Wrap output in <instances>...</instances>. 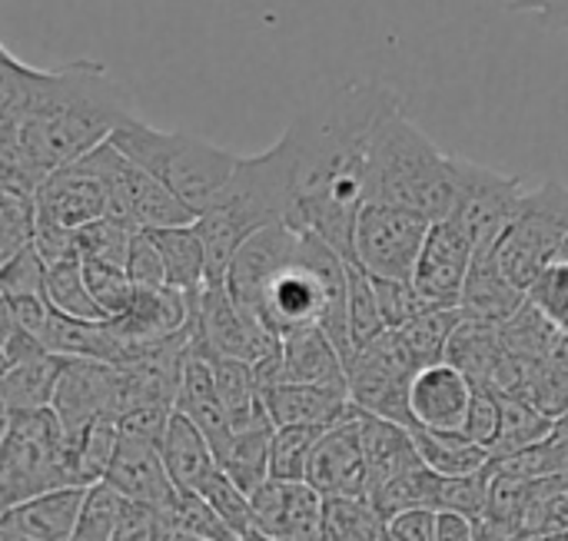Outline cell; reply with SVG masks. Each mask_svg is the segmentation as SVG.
I'll list each match as a JSON object with an SVG mask.
<instances>
[{"label": "cell", "mask_w": 568, "mask_h": 541, "mask_svg": "<svg viewBox=\"0 0 568 541\" xmlns=\"http://www.w3.org/2000/svg\"><path fill=\"white\" fill-rule=\"evenodd\" d=\"M120 509H123V496L113 486H106V482L90 486V496H87V506H83L73 541H113Z\"/></svg>", "instance_id": "7bdbcfd3"}, {"label": "cell", "mask_w": 568, "mask_h": 541, "mask_svg": "<svg viewBox=\"0 0 568 541\" xmlns=\"http://www.w3.org/2000/svg\"><path fill=\"white\" fill-rule=\"evenodd\" d=\"M439 512L433 509H406L386 519V541H436Z\"/></svg>", "instance_id": "816d5d0a"}, {"label": "cell", "mask_w": 568, "mask_h": 541, "mask_svg": "<svg viewBox=\"0 0 568 541\" xmlns=\"http://www.w3.org/2000/svg\"><path fill=\"white\" fill-rule=\"evenodd\" d=\"M210 363H213L216 392L223 399V409H226L233 429L246 432L256 426H273L266 399H263V386L253 372V363H243V359H210Z\"/></svg>", "instance_id": "83f0119b"}, {"label": "cell", "mask_w": 568, "mask_h": 541, "mask_svg": "<svg viewBox=\"0 0 568 541\" xmlns=\"http://www.w3.org/2000/svg\"><path fill=\"white\" fill-rule=\"evenodd\" d=\"M463 319H466V313L459 306H439V309L416 316L403 329H396V336H399L403 349L409 353V359L419 369H426V366L446 363L449 343H453L456 329L463 326Z\"/></svg>", "instance_id": "d6a6232c"}, {"label": "cell", "mask_w": 568, "mask_h": 541, "mask_svg": "<svg viewBox=\"0 0 568 541\" xmlns=\"http://www.w3.org/2000/svg\"><path fill=\"white\" fill-rule=\"evenodd\" d=\"M80 170L93 173L106 190V220L130 229H166L196 223V213L170 193L156 176L123 156L110 140L77 160Z\"/></svg>", "instance_id": "ba28073f"}, {"label": "cell", "mask_w": 568, "mask_h": 541, "mask_svg": "<svg viewBox=\"0 0 568 541\" xmlns=\"http://www.w3.org/2000/svg\"><path fill=\"white\" fill-rule=\"evenodd\" d=\"M280 336L266 333L253 323L236 299L230 296L226 283H206L196 299V333L193 353L206 359H243L260 363L273 349H280Z\"/></svg>", "instance_id": "7c38bea8"}, {"label": "cell", "mask_w": 568, "mask_h": 541, "mask_svg": "<svg viewBox=\"0 0 568 541\" xmlns=\"http://www.w3.org/2000/svg\"><path fill=\"white\" fill-rule=\"evenodd\" d=\"M136 229L120 226L113 220H97L83 229H77V256L80 259H106L126 269V256H130V243H133Z\"/></svg>", "instance_id": "b9f144b4"}, {"label": "cell", "mask_w": 568, "mask_h": 541, "mask_svg": "<svg viewBox=\"0 0 568 541\" xmlns=\"http://www.w3.org/2000/svg\"><path fill=\"white\" fill-rule=\"evenodd\" d=\"M226 289L236 306L273 336L323 326L349 363V263L310 229L290 223L260 229L233 256Z\"/></svg>", "instance_id": "3957f363"}, {"label": "cell", "mask_w": 568, "mask_h": 541, "mask_svg": "<svg viewBox=\"0 0 568 541\" xmlns=\"http://www.w3.org/2000/svg\"><path fill=\"white\" fill-rule=\"evenodd\" d=\"M273 426H320L329 429L353 412L349 386H306L280 382L263 389Z\"/></svg>", "instance_id": "7402d4cb"}, {"label": "cell", "mask_w": 568, "mask_h": 541, "mask_svg": "<svg viewBox=\"0 0 568 541\" xmlns=\"http://www.w3.org/2000/svg\"><path fill=\"white\" fill-rule=\"evenodd\" d=\"M376 296H379V309L386 316L389 329H403L406 323H413L416 316L436 309L423 299V293L416 289L413 279H373Z\"/></svg>", "instance_id": "bcb514c9"}, {"label": "cell", "mask_w": 568, "mask_h": 541, "mask_svg": "<svg viewBox=\"0 0 568 541\" xmlns=\"http://www.w3.org/2000/svg\"><path fill=\"white\" fill-rule=\"evenodd\" d=\"M436 541H479V522L463 512H439Z\"/></svg>", "instance_id": "11a10c76"}, {"label": "cell", "mask_w": 568, "mask_h": 541, "mask_svg": "<svg viewBox=\"0 0 568 541\" xmlns=\"http://www.w3.org/2000/svg\"><path fill=\"white\" fill-rule=\"evenodd\" d=\"M280 223L296 226V153L286 133L270 150L240 156L226 186L196 216L210 266L206 283H226L243 243Z\"/></svg>", "instance_id": "277c9868"}, {"label": "cell", "mask_w": 568, "mask_h": 541, "mask_svg": "<svg viewBox=\"0 0 568 541\" xmlns=\"http://www.w3.org/2000/svg\"><path fill=\"white\" fill-rule=\"evenodd\" d=\"M496 249H476V259H473V269L466 276V289H463L459 309L466 313V319L503 326V323H509L526 306L529 293L519 289L506 276V269L499 266V253Z\"/></svg>", "instance_id": "603a6c76"}, {"label": "cell", "mask_w": 568, "mask_h": 541, "mask_svg": "<svg viewBox=\"0 0 568 541\" xmlns=\"http://www.w3.org/2000/svg\"><path fill=\"white\" fill-rule=\"evenodd\" d=\"M163 522H166V532H183V535H193V539L240 541L236 532L206 502V496L203 492H190V489H176V499L163 512Z\"/></svg>", "instance_id": "8d00e7d4"}, {"label": "cell", "mask_w": 568, "mask_h": 541, "mask_svg": "<svg viewBox=\"0 0 568 541\" xmlns=\"http://www.w3.org/2000/svg\"><path fill=\"white\" fill-rule=\"evenodd\" d=\"M429 229L433 223L423 213L389 203H366L356 223L353 266L373 279H413Z\"/></svg>", "instance_id": "30bf717a"}, {"label": "cell", "mask_w": 568, "mask_h": 541, "mask_svg": "<svg viewBox=\"0 0 568 541\" xmlns=\"http://www.w3.org/2000/svg\"><path fill=\"white\" fill-rule=\"evenodd\" d=\"M568 243V186L559 180H546L536 190H526L519 213L506 236L499 239V266L519 289H532V283L562 259Z\"/></svg>", "instance_id": "9c48e42d"}, {"label": "cell", "mask_w": 568, "mask_h": 541, "mask_svg": "<svg viewBox=\"0 0 568 541\" xmlns=\"http://www.w3.org/2000/svg\"><path fill=\"white\" fill-rule=\"evenodd\" d=\"M160 452H163L166 472H170L176 489L203 492L210 486V479L223 469L210 439L183 412H173L166 436L160 442Z\"/></svg>", "instance_id": "4316f807"}, {"label": "cell", "mask_w": 568, "mask_h": 541, "mask_svg": "<svg viewBox=\"0 0 568 541\" xmlns=\"http://www.w3.org/2000/svg\"><path fill=\"white\" fill-rule=\"evenodd\" d=\"M499 399H503V432H499V442L493 449V462L509 459L516 452H526V449L556 436V419L539 412L529 399L503 396V392H499Z\"/></svg>", "instance_id": "e575fe53"}, {"label": "cell", "mask_w": 568, "mask_h": 541, "mask_svg": "<svg viewBox=\"0 0 568 541\" xmlns=\"http://www.w3.org/2000/svg\"><path fill=\"white\" fill-rule=\"evenodd\" d=\"M506 356H509V349H506V339H503V326L463 319V326L456 329V336L449 343L446 363L463 369L473 382L493 386V379H496Z\"/></svg>", "instance_id": "4dcf8cb0"}, {"label": "cell", "mask_w": 568, "mask_h": 541, "mask_svg": "<svg viewBox=\"0 0 568 541\" xmlns=\"http://www.w3.org/2000/svg\"><path fill=\"white\" fill-rule=\"evenodd\" d=\"M103 482L113 486L123 499L153 506L160 512H166L173 506V499H176V486H173V479L166 472L160 442L143 439L136 432L120 436V446H116V452H113V459L106 466Z\"/></svg>", "instance_id": "ac0fdd59"}, {"label": "cell", "mask_w": 568, "mask_h": 541, "mask_svg": "<svg viewBox=\"0 0 568 541\" xmlns=\"http://www.w3.org/2000/svg\"><path fill=\"white\" fill-rule=\"evenodd\" d=\"M416 449L423 456V462L449 479H463V476H476L486 472L493 466V452L469 442L463 432H429V429H413Z\"/></svg>", "instance_id": "1f68e13d"}, {"label": "cell", "mask_w": 568, "mask_h": 541, "mask_svg": "<svg viewBox=\"0 0 568 541\" xmlns=\"http://www.w3.org/2000/svg\"><path fill=\"white\" fill-rule=\"evenodd\" d=\"M562 256H566V259H568V243H566V253H562Z\"/></svg>", "instance_id": "94428289"}, {"label": "cell", "mask_w": 568, "mask_h": 541, "mask_svg": "<svg viewBox=\"0 0 568 541\" xmlns=\"http://www.w3.org/2000/svg\"><path fill=\"white\" fill-rule=\"evenodd\" d=\"M306 482L323 499H369V472H366V446H363V419L359 409L329 426L313 452Z\"/></svg>", "instance_id": "5bb4252c"}, {"label": "cell", "mask_w": 568, "mask_h": 541, "mask_svg": "<svg viewBox=\"0 0 568 541\" xmlns=\"http://www.w3.org/2000/svg\"><path fill=\"white\" fill-rule=\"evenodd\" d=\"M552 532H568V492L556 496L549 506H542L536 522H529L526 529V535H552Z\"/></svg>", "instance_id": "db71d44e"}, {"label": "cell", "mask_w": 568, "mask_h": 541, "mask_svg": "<svg viewBox=\"0 0 568 541\" xmlns=\"http://www.w3.org/2000/svg\"><path fill=\"white\" fill-rule=\"evenodd\" d=\"M383 333H389V326L379 309L373 276L349 263V336H353L356 353L366 349L369 343H376Z\"/></svg>", "instance_id": "f35d334b"}, {"label": "cell", "mask_w": 568, "mask_h": 541, "mask_svg": "<svg viewBox=\"0 0 568 541\" xmlns=\"http://www.w3.org/2000/svg\"><path fill=\"white\" fill-rule=\"evenodd\" d=\"M0 541H33V539L20 535V532H13V529H0Z\"/></svg>", "instance_id": "6f0895ef"}, {"label": "cell", "mask_w": 568, "mask_h": 541, "mask_svg": "<svg viewBox=\"0 0 568 541\" xmlns=\"http://www.w3.org/2000/svg\"><path fill=\"white\" fill-rule=\"evenodd\" d=\"M63 486H83V482L77 476L60 416L53 409L3 412V449H0L3 509Z\"/></svg>", "instance_id": "52a82bcc"}, {"label": "cell", "mask_w": 568, "mask_h": 541, "mask_svg": "<svg viewBox=\"0 0 568 541\" xmlns=\"http://www.w3.org/2000/svg\"><path fill=\"white\" fill-rule=\"evenodd\" d=\"M473 259H476V239L456 220L433 223L423 256L416 263L413 283L429 306H436V309L459 306Z\"/></svg>", "instance_id": "9a60e30c"}, {"label": "cell", "mask_w": 568, "mask_h": 541, "mask_svg": "<svg viewBox=\"0 0 568 541\" xmlns=\"http://www.w3.org/2000/svg\"><path fill=\"white\" fill-rule=\"evenodd\" d=\"M110 143L150 176H156L170 193H176L196 216L216 200L240 163L236 153L203 136L186 130H156L140 116L126 120L110 136Z\"/></svg>", "instance_id": "8992f818"}, {"label": "cell", "mask_w": 568, "mask_h": 541, "mask_svg": "<svg viewBox=\"0 0 568 541\" xmlns=\"http://www.w3.org/2000/svg\"><path fill=\"white\" fill-rule=\"evenodd\" d=\"M0 60V190L33 196L136 116L130 90L97 60L30 67L7 47Z\"/></svg>", "instance_id": "6da1fadb"}, {"label": "cell", "mask_w": 568, "mask_h": 541, "mask_svg": "<svg viewBox=\"0 0 568 541\" xmlns=\"http://www.w3.org/2000/svg\"><path fill=\"white\" fill-rule=\"evenodd\" d=\"M163 541H203V539H193V535H183V532H170Z\"/></svg>", "instance_id": "91938a15"}, {"label": "cell", "mask_w": 568, "mask_h": 541, "mask_svg": "<svg viewBox=\"0 0 568 541\" xmlns=\"http://www.w3.org/2000/svg\"><path fill=\"white\" fill-rule=\"evenodd\" d=\"M499 432H503V399L493 386L476 382V396H473V409H469L463 436L493 452L499 442Z\"/></svg>", "instance_id": "c3c4849f"}, {"label": "cell", "mask_w": 568, "mask_h": 541, "mask_svg": "<svg viewBox=\"0 0 568 541\" xmlns=\"http://www.w3.org/2000/svg\"><path fill=\"white\" fill-rule=\"evenodd\" d=\"M126 276L133 279L136 289H163V286H170L160 246L150 236V229H136V236L130 243V256H126Z\"/></svg>", "instance_id": "681fc988"}, {"label": "cell", "mask_w": 568, "mask_h": 541, "mask_svg": "<svg viewBox=\"0 0 568 541\" xmlns=\"http://www.w3.org/2000/svg\"><path fill=\"white\" fill-rule=\"evenodd\" d=\"M90 486H63L3 509L0 529H13L33 541H73Z\"/></svg>", "instance_id": "ffe728a7"}, {"label": "cell", "mask_w": 568, "mask_h": 541, "mask_svg": "<svg viewBox=\"0 0 568 541\" xmlns=\"http://www.w3.org/2000/svg\"><path fill=\"white\" fill-rule=\"evenodd\" d=\"M50 409L60 416L67 442L73 446L100 416L123 412V372L97 359H67Z\"/></svg>", "instance_id": "4fadbf2b"}, {"label": "cell", "mask_w": 568, "mask_h": 541, "mask_svg": "<svg viewBox=\"0 0 568 541\" xmlns=\"http://www.w3.org/2000/svg\"><path fill=\"white\" fill-rule=\"evenodd\" d=\"M33 200H37V226L77 233L97 220H106L103 183L93 173L80 170L77 163L50 173L33 193Z\"/></svg>", "instance_id": "e0dca14e"}, {"label": "cell", "mask_w": 568, "mask_h": 541, "mask_svg": "<svg viewBox=\"0 0 568 541\" xmlns=\"http://www.w3.org/2000/svg\"><path fill=\"white\" fill-rule=\"evenodd\" d=\"M556 439H568V416L556 422Z\"/></svg>", "instance_id": "680465c9"}, {"label": "cell", "mask_w": 568, "mask_h": 541, "mask_svg": "<svg viewBox=\"0 0 568 541\" xmlns=\"http://www.w3.org/2000/svg\"><path fill=\"white\" fill-rule=\"evenodd\" d=\"M469 173L473 160L439 150L406 110H396L383 120L369 150L366 203L403 206L429 223H443L456 216Z\"/></svg>", "instance_id": "5b68a950"}, {"label": "cell", "mask_w": 568, "mask_h": 541, "mask_svg": "<svg viewBox=\"0 0 568 541\" xmlns=\"http://www.w3.org/2000/svg\"><path fill=\"white\" fill-rule=\"evenodd\" d=\"M150 236L160 246V256H163V266H166V283L173 289L190 293V296L203 293V286L210 279V266H206V246H203V236H200L196 223L150 229Z\"/></svg>", "instance_id": "f546056e"}, {"label": "cell", "mask_w": 568, "mask_h": 541, "mask_svg": "<svg viewBox=\"0 0 568 541\" xmlns=\"http://www.w3.org/2000/svg\"><path fill=\"white\" fill-rule=\"evenodd\" d=\"M203 496H206V502L216 509V516L236 532V539L240 535H246L250 529H256V512H253V499L220 469L213 479H210V486L203 489Z\"/></svg>", "instance_id": "ee69618b"}, {"label": "cell", "mask_w": 568, "mask_h": 541, "mask_svg": "<svg viewBox=\"0 0 568 541\" xmlns=\"http://www.w3.org/2000/svg\"><path fill=\"white\" fill-rule=\"evenodd\" d=\"M196 296L200 293L190 296V293L173 289V286H163V289H136V296L126 306V313H120L116 319H110V326L123 339H130V343H153V339L176 336L180 329L190 326Z\"/></svg>", "instance_id": "44dd1931"}, {"label": "cell", "mask_w": 568, "mask_h": 541, "mask_svg": "<svg viewBox=\"0 0 568 541\" xmlns=\"http://www.w3.org/2000/svg\"><path fill=\"white\" fill-rule=\"evenodd\" d=\"M256 529L283 541H323L326 499L310 482L270 479L253 496Z\"/></svg>", "instance_id": "d6986e66"}, {"label": "cell", "mask_w": 568, "mask_h": 541, "mask_svg": "<svg viewBox=\"0 0 568 541\" xmlns=\"http://www.w3.org/2000/svg\"><path fill=\"white\" fill-rule=\"evenodd\" d=\"M403 110L379 80H346L310 103L286 136L296 153V229L316 233L353 263L356 223L366 206V166L376 130Z\"/></svg>", "instance_id": "7a4b0ae2"}, {"label": "cell", "mask_w": 568, "mask_h": 541, "mask_svg": "<svg viewBox=\"0 0 568 541\" xmlns=\"http://www.w3.org/2000/svg\"><path fill=\"white\" fill-rule=\"evenodd\" d=\"M273 436L276 426H256L246 432H236L233 446L220 459L223 472L253 499L270 482V459H273Z\"/></svg>", "instance_id": "836d02e7"}, {"label": "cell", "mask_w": 568, "mask_h": 541, "mask_svg": "<svg viewBox=\"0 0 568 541\" xmlns=\"http://www.w3.org/2000/svg\"><path fill=\"white\" fill-rule=\"evenodd\" d=\"M240 541H283V539H276V535H270V532H263V529H250L246 535H240Z\"/></svg>", "instance_id": "9f6ffc18"}, {"label": "cell", "mask_w": 568, "mask_h": 541, "mask_svg": "<svg viewBox=\"0 0 568 541\" xmlns=\"http://www.w3.org/2000/svg\"><path fill=\"white\" fill-rule=\"evenodd\" d=\"M37 239V200L30 193L0 190V263L13 259Z\"/></svg>", "instance_id": "ab89813d"}, {"label": "cell", "mask_w": 568, "mask_h": 541, "mask_svg": "<svg viewBox=\"0 0 568 541\" xmlns=\"http://www.w3.org/2000/svg\"><path fill=\"white\" fill-rule=\"evenodd\" d=\"M529 303L568 336V259L562 256L559 263H552L529 289Z\"/></svg>", "instance_id": "7dc6e473"}, {"label": "cell", "mask_w": 568, "mask_h": 541, "mask_svg": "<svg viewBox=\"0 0 568 541\" xmlns=\"http://www.w3.org/2000/svg\"><path fill=\"white\" fill-rule=\"evenodd\" d=\"M280 382L306 386H349L346 359L323 326H306L283 336V376Z\"/></svg>", "instance_id": "484cf974"}, {"label": "cell", "mask_w": 568, "mask_h": 541, "mask_svg": "<svg viewBox=\"0 0 568 541\" xmlns=\"http://www.w3.org/2000/svg\"><path fill=\"white\" fill-rule=\"evenodd\" d=\"M326 429L320 426H280L273 436V459H270V479L280 482H306L313 452L320 446Z\"/></svg>", "instance_id": "74e56055"}, {"label": "cell", "mask_w": 568, "mask_h": 541, "mask_svg": "<svg viewBox=\"0 0 568 541\" xmlns=\"http://www.w3.org/2000/svg\"><path fill=\"white\" fill-rule=\"evenodd\" d=\"M67 356H53V353H37L17 366L3 369V412H37V409H50L53 406V392H57V379L63 372Z\"/></svg>", "instance_id": "f1b7e54d"}, {"label": "cell", "mask_w": 568, "mask_h": 541, "mask_svg": "<svg viewBox=\"0 0 568 541\" xmlns=\"http://www.w3.org/2000/svg\"><path fill=\"white\" fill-rule=\"evenodd\" d=\"M47 303L70 316V319H106L103 309L93 303L90 289H87V279H83V259L80 256H70V259H60V263H50L47 266Z\"/></svg>", "instance_id": "d590c367"}, {"label": "cell", "mask_w": 568, "mask_h": 541, "mask_svg": "<svg viewBox=\"0 0 568 541\" xmlns=\"http://www.w3.org/2000/svg\"><path fill=\"white\" fill-rule=\"evenodd\" d=\"M83 279H87L93 303L103 309L106 319H116L120 313H126V306L136 296V286L126 276V269L106 259H83Z\"/></svg>", "instance_id": "60d3db41"}, {"label": "cell", "mask_w": 568, "mask_h": 541, "mask_svg": "<svg viewBox=\"0 0 568 541\" xmlns=\"http://www.w3.org/2000/svg\"><path fill=\"white\" fill-rule=\"evenodd\" d=\"M176 412H183L216 449V456L223 459L226 449L236 439V429L223 409V399L216 392V379H213V363L206 356H196L190 349L186 366H183V382H180V396H176Z\"/></svg>", "instance_id": "cb8c5ba5"}, {"label": "cell", "mask_w": 568, "mask_h": 541, "mask_svg": "<svg viewBox=\"0 0 568 541\" xmlns=\"http://www.w3.org/2000/svg\"><path fill=\"white\" fill-rule=\"evenodd\" d=\"M509 10L532 13L542 27L568 30V0H509Z\"/></svg>", "instance_id": "f5cc1de1"}, {"label": "cell", "mask_w": 568, "mask_h": 541, "mask_svg": "<svg viewBox=\"0 0 568 541\" xmlns=\"http://www.w3.org/2000/svg\"><path fill=\"white\" fill-rule=\"evenodd\" d=\"M359 419H363L369 499L379 496L383 489H389L406 472L426 466L423 456H419V449H416L413 429H406L399 422H389V419H379V416H369V412H359Z\"/></svg>", "instance_id": "d4e9b609"}, {"label": "cell", "mask_w": 568, "mask_h": 541, "mask_svg": "<svg viewBox=\"0 0 568 541\" xmlns=\"http://www.w3.org/2000/svg\"><path fill=\"white\" fill-rule=\"evenodd\" d=\"M476 382L453 363H436L416 372L409 386L413 429L429 432H463L473 409Z\"/></svg>", "instance_id": "2e32d148"}, {"label": "cell", "mask_w": 568, "mask_h": 541, "mask_svg": "<svg viewBox=\"0 0 568 541\" xmlns=\"http://www.w3.org/2000/svg\"><path fill=\"white\" fill-rule=\"evenodd\" d=\"M419 366L403 349L396 329L383 333L376 343L356 353V359L346 369L349 399L359 412L399 422L413 429V409H409V386L416 379Z\"/></svg>", "instance_id": "8fae6325"}, {"label": "cell", "mask_w": 568, "mask_h": 541, "mask_svg": "<svg viewBox=\"0 0 568 541\" xmlns=\"http://www.w3.org/2000/svg\"><path fill=\"white\" fill-rule=\"evenodd\" d=\"M166 535L170 532H166V522H163V512L160 509L123 499L113 541H163Z\"/></svg>", "instance_id": "f907efd6"}, {"label": "cell", "mask_w": 568, "mask_h": 541, "mask_svg": "<svg viewBox=\"0 0 568 541\" xmlns=\"http://www.w3.org/2000/svg\"><path fill=\"white\" fill-rule=\"evenodd\" d=\"M0 296H47V259L37 246H27L13 259L0 263Z\"/></svg>", "instance_id": "f6af8a7d"}]
</instances>
